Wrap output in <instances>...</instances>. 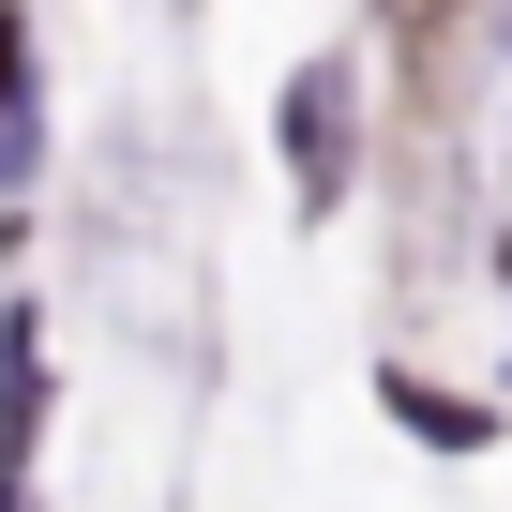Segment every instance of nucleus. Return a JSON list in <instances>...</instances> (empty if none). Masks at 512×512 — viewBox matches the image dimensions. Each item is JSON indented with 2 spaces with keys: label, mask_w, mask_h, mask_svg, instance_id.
<instances>
[{
  "label": "nucleus",
  "mask_w": 512,
  "mask_h": 512,
  "mask_svg": "<svg viewBox=\"0 0 512 512\" xmlns=\"http://www.w3.org/2000/svg\"><path fill=\"white\" fill-rule=\"evenodd\" d=\"M31 166V16L0 0V181Z\"/></svg>",
  "instance_id": "1"
}]
</instances>
